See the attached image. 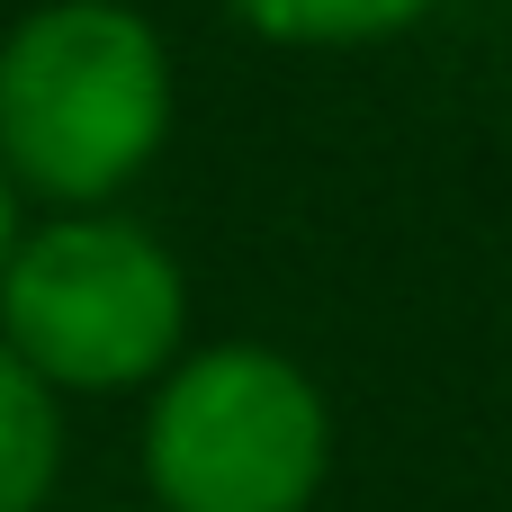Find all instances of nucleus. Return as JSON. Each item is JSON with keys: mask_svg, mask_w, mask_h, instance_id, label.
<instances>
[{"mask_svg": "<svg viewBox=\"0 0 512 512\" xmlns=\"http://www.w3.org/2000/svg\"><path fill=\"white\" fill-rule=\"evenodd\" d=\"M180 63L135 0H36L0 27V171L27 216L126 207L171 153Z\"/></svg>", "mask_w": 512, "mask_h": 512, "instance_id": "nucleus-1", "label": "nucleus"}, {"mask_svg": "<svg viewBox=\"0 0 512 512\" xmlns=\"http://www.w3.org/2000/svg\"><path fill=\"white\" fill-rule=\"evenodd\" d=\"M0 342L72 396H144L189 333V270L135 207H45L0 261Z\"/></svg>", "mask_w": 512, "mask_h": 512, "instance_id": "nucleus-2", "label": "nucleus"}, {"mask_svg": "<svg viewBox=\"0 0 512 512\" xmlns=\"http://www.w3.org/2000/svg\"><path fill=\"white\" fill-rule=\"evenodd\" d=\"M333 396L324 378L261 342H189L135 423V468L153 512H315L333 486Z\"/></svg>", "mask_w": 512, "mask_h": 512, "instance_id": "nucleus-3", "label": "nucleus"}, {"mask_svg": "<svg viewBox=\"0 0 512 512\" xmlns=\"http://www.w3.org/2000/svg\"><path fill=\"white\" fill-rule=\"evenodd\" d=\"M216 9L279 54H369L432 27L450 0H216Z\"/></svg>", "mask_w": 512, "mask_h": 512, "instance_id": "nucleus-4", "label": "nucleus"}, {"mask_svg": "<svg viewBox=\"0 0 512 512\" xmlns=\"http://www.w3.org/2000/svg\"><path fill=\"white\" fill-rule=\"evenodd\" d=\"M63 459H72L63 396L0 342V512H54Z\"/></svg>", "mask_w": 512, "mask_h": 512, "instance_id": "nucleus-5", "label": "nucleus"}, {"mask_svg": "<svg viewBox=\"0 0 512 512\" xmlns=\"http://www.w3.org/2000/svg\"><path fill=\"white\" fill-rule=\"evenodd\" d=\"M18 225H27V207H18V189H9V171H0V261H9V243H18Z\"/></svg>", "mask_w": 512, "mask_h": 512, "instance_id": "nucleus-6", "label": "nucleus"}, {"mask_svg": "<svg viewBox=\"0 0 512 512\" xmlns=\"http://www.w3.org/2000/svg\"><path fill=\"white\" fill-rule=\"evenodd\" d=\"M99 512H153V504H99Z\"/></svg>", "mask_w": 512, "mask_h": 512, "instance_id": "nucleus-7", "label": "nucleus"}]
</instances>
